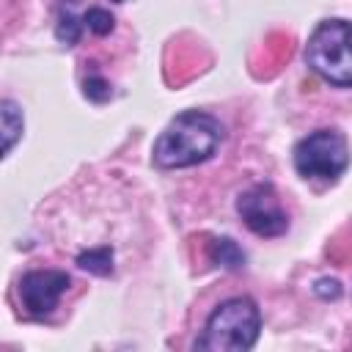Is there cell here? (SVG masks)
<instances>
[{
    "label": "cell",
    "mask_w": 352,
    "mask_h": 352,
    "mask_svg": "<svg viewBox=\"0 0 352 352\" xmlns=\"http://www.w3.org/2000/svg\"><path fill=\"white\" fill-rule=\"evenodd\" d=\"M226 138V126L206 110H182L168 121L151 148V162L160 170L192 168L214 157Z\"/></svg>",
    "instance_id": "1"
},
{
    "label": "cell",
    "mask_w": 352,
    "mask_h": 352,
    "mask_svg": "<svg viewBox=\"0 0 352 352\" xmlns=\"http://www.w3.org/2000/svg\"><path fill=\"white\" fill-rule=\"evenodd\" d=\"M258 333H261L258 302L248 294H236L214 305L192 346L204 352H245L256 346Z\"/></svg>",
    "instance_id": "2"
},
{
    "label": "cell",
    "mask_w": 352,
    "mask_h": 352,
    "mask_svg": "<svg viewBox=\"0 0 352 352\" xmlns=\"http://www.w3.org/2000/svg\"><path fill=\"white\" fill-rule=\"evenodd\" d=\"M305 63L327 85L352 88V22L322 19L305 41Z\"/></svg>",
    "instance_id": "3"
},
{
    "label": "cell",
    "mask_w": 352,
    "mask_h": 352,
    "mask_svg": "<svg viewBox=\"0 0 352 352\" xmlns=\"http://www.w3.org/2000/svg\"><path fill=\"white\" fill-rule=\"evenodd\" d=\"M294 170L302 179L333 184L344 176V170L352 162V151L346 143V135L336 126H322L300 138L292 148Z\"/></svg>",
    "instance_id": "4"
},
{
    "label": "cell",
    "mask_w": 352,
    "mask_h": 352,
    "mask_svg": "<svg viewBox=\"0 0 352 352\" xmlns=\"http://www.w3.org/2000/svg\"><path fill=\"white\" fill-rule=\"evenodd\" d=\"M236 214L261 239H275L289 231V212L283 209V201L278 190L270 182H258L236 195Z\"/></svg>",
    "instance_id": "5"
},
{
    "label": "cell",
    "mask_w": 352,
    "mask_h": 352,
    "mask_svg": "<svg viewBox=\"0 0 352 352\" xmlns=\"http://www.w3.org/2000/svg\"><path fill=\"white\" fill-rule=\"evenodd\" d=\"M72 278L66 270H28L19 283H16V294H19V305L30 319H44L50 316L60 297L69 292Z\"/></svg>",
    "instance_id": "6"
},
{
    "label": "cell",
    "mask_w": 352,
    "mask_h": 352,
    "mask_svg": "<svg viewBox=\"0 0 352 352\" xmlns=\"http://www.w3.org/2000/svg\"><path fill=\"white\" fill-rule=\"evenodd\" d=\"M82 14H77V0H58V16H55V38L66 47H74L82 36Z\"/></svg>",
    "instance_id": "7"
},
{
    "label": "cell",
    "mask_w": 352,
    "mask_h": 352,
    "mask_svg": "<svg viewBox=\"0 0 352 352\" xmlns=\"http://www.w3.org/2000/svg\"><path fill=\"white\" fill-rule=\"evenodd\" d=\"M0 124H3V157H8L25 132V116L14 99L0 102Z\"/></svg>",
    "instance_id": "8"
},
{
    "label": "cell",
    "mask_w": 352,
    "mask_h": 352,
    "mask_svg": "<svg viewBox=\"0 0 352 352\" xmlns=\"http://www.w3.org/2000/svg\"><path fill=\"white\" fill-rule=\"evenodd\" d=\"M209 258L214 267H223V270H242L248 261L245 250L231 236H214L209 242Z\"/></svg>",
    "instance_id": "9"
},
{
    "label": "cell",
    "mask_w": 352,
    "mask_h": 352,
    "mask_svg": "<svg viewBox=\"0 0 352 352\" xmlns=\"http://www.w3.org/2000/svg\"><path fill=\"white\" fill-rule=\"evenodd\" d=\"M77 267L91 272V275H99V278L113 275V248L110 245H99V248L82 250L77 256Z\"/></svg>",
    "instance_id": "10"
},
{
    "label": "cell",
    "mask_w": 352,
    "mask_h": 352,
    "mask_svg": "<svg viewBox=\"0 0 352 352\" xmlns=\"http://www.w3.org/2000/svg\"><path fill=\"white\" fill-rule=\"evenodd\" d=\"M82 25H85V30H91L94 36H107V33H113L116 19H113V14H110L107 8L91 6L88 11H82Z\"/></svg>",
    "instance_id": "11"
},
{
    "label": "cell",
    "mask_w": 352,
    "mask_h": 352,
    "mask_svg": "<svg viewBox=\"0 0 352 352\" xmlns=\"http://www.w3.org/2000/svg\"><path fill=\"white\" fill-rule=\"evenodd\" d=\"M82 94H85V99L102 104V102H107V99L113 96V88H110V82H107L96 69H91V72L85 74V80H82Z\"/></svg>",
    "instance_id": "12"
},
{
    "label": "cell",
    "mask_w": 352,
    "mask_h": 352,
    "mask_svg": "<svg viewBox=\"0 0 352 352\" xmlns=\"http://www.w3.org/2000/svg\"><path fill=\"white\" fill-rule=\"evenodd\" d=\"M314 294L322 300H338L341 297V283L336 278H319L314 283Z\"/></svg>",
    "instance_id": "13"
},
{
    "label": "cell",
    "mask_w": 352,
    "mask_h": 352,
    "mask_svg": "<svg viewBox=\"0 0 352 352\" xmlns=\"http://www.w3.org/2000/svg\"><path fill=\"white\" fill-rule=\"evenodd\" d=\"M113 3H124V0H113Z\"/></svg>",
    "instance_id": "14"
}]
</instances>
